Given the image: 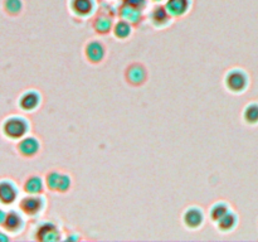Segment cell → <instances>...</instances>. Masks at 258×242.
<instances>
[{
    "label": "cell",
    "instance_id": "cell-8",
    "mask_svg": "<svg viewBox=\"0 0 258 242\" xmlns=\"http://www.w3.org/2000/svg\"><path fill=\"white\" fill-rule=\"evenodd\" d=\"M149 19H150L151 24H153L154 27L158 28V29H163V28L168 27V25L170 24L173 17L169 14V12L166 10L165 7L158 5V7H155L151 10Z\"/></svg>",
    "mask_w": 258,
    "mask_h": 242
},
{
    "label": "cell",
    "instance_id": "cell-17",
    "mask_svg": "<svg viewBox=\"0 0 258 242\" xmlns=\"http://www.w3.org/2000/svg\"><path fill=\"white\" fill-rule=\"evenodd\" d=\"M45 182L39 175H30L24 182V192L27 194H42Z\"/></svg>",
    "mask_w": 258,
    "mask_h": 242
},
{
    "label": "cell",
    "instance_id": "cell-15",
    "mask_svg": "<svg viewBox=\"0 0 258 242\" xmlns=\"http://www.w3.org/2000/svg\"><path fill=\"white\" fill-rule=\"evenodd\" d=\"M237 223H238V217L234 213L233 211H229L228 213L224 214L221 219L216 223L218 231H221L222 233H228V232H232L234 228H236Z\"/></svg>",
    "mask_w": 258,
    "mask_h": 242
},
{
    "label": "cell",
    "instance_id": "cell-19",
    "mask_svg": "<svg viewBox=\"0 0 258 242\" xmlns=\"http://www.w3.org/2000/svg\"><path fill=\"white\" fill-rule=\"evenodd\" d=\"M231 211V207L229 204L227 203L226 201H218L216 203H213L209 208V218L217 223L224 214H227L228 212Z\"/></svg>",
    "mask_w": 258,
    "mask_h": 242
},
{
    "label": "cell",
    "instance_id": "cell-14",
    "mask_svg": "<svg viewBox=\"0 0 258 242\" xmlns=\"http://www.w3.org/2000/svg\"><path fill=\"white\" fill-rule=\"evenodd\" d=\"M92 28L93 30L100 35L110 34V33L112 32L113 22L110 17L101 14V15H97V17L93 19Z\"/></svg>",
    "mask_w": 258,
    "mask_h": 242
},
{
    "label": "cell",
    "instance_id": "cell-21",
    "mask_svg": "<svg viewBox=\"0 0 258 242\" xmlns=\"http://www.w3.org/2000/svg\"><path fill=\"white\" fill-rule=\"evenodd\" d=\"M60 176H62V171H59V170L48 171L47 175H45V179H44L45 187H47L48 189H50V191L57 192L58 184H59V180H60Z\"/></svg>",
    "mask_w": 258,
    "mask_h": 242
},
{
    "label": "cell",
    "instance_id": "cell-10",
    "mask_svg": "<svg viewBox=\"0 0 258 242\" xmlns=\"http://www.w3.org/2000/svg\"><path fill=\"white\" fill-rule=\"evenodd\" d=\"M40 150V143L38 139L34 136H27V138H22V140L18 144V151L22 154L25 158H32V156L37 155Z\"/></svg>",
    "mask_w": 258,
    "mask_h": 242
},
{
    "label": "cell",
    "instance_id": "cell-4",
    "mask_svg": "<svg viewBox=\"0 0 258 242\" xmlns=\"http://www.w3.org/2000/svg\"><path fill=\"white\" fill-rule=\"evenodd\" d=\"M181 221H183L184 226L189 229H198L206 222V213H204L203 208L198 206H190L184 211L183 216H181Z\"/></svg>",
    "mask_w": 258,
    "mask_h": 242
},
{
    "label": "cell",
    "instance_id": "cell-5",
    "mask_svg": "<svg viewBox=\"0 0 258 242\" xmlns=\"http://www.w3.org/2000/svg\"><path fill=\"white\" fill-rule=\"evenodd\" d=\"M34 237L38 241L43 242H54L62 239L59 227L53 222H43V223L38 224L34 232Z\"/></svg>",
    "mask_w": 258,
    "mask_h": 242
},
{
    "label": "cell",
    "instance_id": "cell-22",
    "mask_svg": "<svg viewBox=\"0 0 258 242\" xmlns=\"http://www.w3.org/2000/svg\"><path fill=\"white\" fill-rule=\"evenodd\" d=\"M243 118L247 124L258 123V103H249L243 110Z\"/></svg>",
    "mask_w": 258,
    "mask_h": 242
},
{
    "label": "cell",
    "instance_id": "cell-9",
    "mask_svg": "<svg viewBox=\"0 0 258 242\" xmlns=\"http://www.w3.org/2000/svg\"><path fill=\"white\" fill-rule=\"evenodd\" d=\"M70 8L80 18L91 17L95 12V0H70Z\"/></svg>",
    "mask_w": 258,
    "mask_h": 242
},
{
    "label": "cell",
    "instance_id": "cell-18",
    "mask_svg": "<svg viewBox=\"0 0 258 242\" xmlns=\"http://www.w3.org/2000/svg\"><path fill=\"white\" fill-rule=\"evenodd\" d=\"M112 34L113 37L117 38L120 40H125L133 34V24L128 23L127 20L125 19H121L118 20L117 23L113 24L112 28Z\"/></svg>",
    "mask_w": 258,
    "mask_h": 242
},
{
    "label": "cell",
    "instance_id": "cell-20",
    "mask_svg": "<svg viewBox=\"0 0 258 242\" xmlns=\"http://www.w3.org/2000/svg\"><path fill=\"white\" fill-rule=\"evenodd\" d=\"M141 12H143V10L136 9V8L125 4V7L121 9V17H122V19L127 20L128 23H131L133 25L139 24L141 18H143V13Z\"/></svg>",
    "mask_w": 258,
    "mask_h": 242
},
{
    "label": "cell",
    "instance_id": "cell-13",
    "mask_svg": "<svg viewBox=\"0 0 258 242\" xmlns=\"http://www.w3.org/2000/svg\"><path fill=\"white\" fill-rule=\"evenodd\" d=\"M18 191L14 184L9 180L0 182V202L3 204H10L17 199Z\"/></svg>",
    "mask_w": 258,
    "mask_h": 242
},
{
    "label": "cell",
    "instance_id": "cell-6",
    "mask_svg": "<svg viewBox=\"0 0 258 242\" xmlns=\"http://www.w3.org/2000/svg\"><path fill=\"white\" fill-rule=\"evenodd\" d=\"M85 55L87 60L92 65H98L106 57V47L100 40H90L85 45Z\"/></svg>",
    "mask_w": 258,
    "mask_h": 242
},
{
    "label": "cell",
    "instance_id": "cell-12",
    "mask_svg": "<svg viewBox=\"0 0 258 242\" xmlns=\"http://www.w3.org/2000/svg\"><path fill=\"white\" fill-rule=\"evenodd\" d=\"M166 10L173 18L184 17L189 12L190 2L189 0H168L165 4Z\"/></svg>",
    "mask_w": 258,
    "mask_h": 242
},
{
    "label": "cell",
    "instance_id": "cell-16",
    "mask_svg": "<svg viewBox=\"0 0 258 242\" xmlns=\"http://www.w3.org/2000/svg\"><path fill=\"white\" fill-rule=\"evenodd\" d=\"M5 231L18 232L23 227V218L18 212L10 211L5 214L4 222L2 224Z\"/></svg>",
    "mask_w": 258,
    "mask_h": 242
},
{
    "label": "cell",
    "instance_id": "cell-11",
    "mask_svg": "<svg viewBox=\"0 0 258 242\" xmlns=\"http://www.w3.org/2000/svg\"><path fill=\"white\" fill-rule=\"evenodd\" d=\"M40 101H42L40 93L34 90H30L23 93L19 100V106L24 111H34L40 105Z\"/></svg>",
    "mask_w": 258,
    "mask_h": 242
},
{
    "label": "cell",
    "instance_id": "cell-2",
    "mask_svg": "<svg viewBox=\"0 0 258 242\" xmlns=\"http://www.w3.org/2000/svg\"><path fill=\"white\" fill-rule=\"evenodd\" d=\"M3 130H4V134L8 138L13 139V140H18V139L24 138L25 134L28 133L29 124L23 117H10L4 123Z\"/></svg>",
    "mask_w": 258,
    "mask_h": 242
},
{
    "label": "cell",
    "instance_id": "cell-24",
    "mask_svg": "<svg viewBox=\"0 0 258 242\" xmlns=\"http://www.w3.org/2000/svg\"><path fill=\"white\" fill-rule=\"evenodd\" d=\"M4 7L9 14L17 15L22 10V2L20 0H5Z\"/></svg>",
    "mask_w": 258,
    "mask_h": 242
},
{
    "label": "cell",
    "instance_id": "cell-26",
    "mask_svg": "<svg viewBox=\"0 0 258 242\" xmlns=\"http://www.w3.org/2000/svg\"><path fill=\"white\" fill-rule=\"evenodd\" d=\"M5 214H7V213H4V212H3L2 209H0V224H3V222H4Z\"/></svg>",
    "mask_w": 258,
    "mask_h": 242
},
{
    "label": "cell",
    "instance_id": "cell-25",
    "mask_svg": "<svg viewBox=\"0 0 258 242\" xmlns=\"http://www.w3.org/2000/svg\"><path fill=\"white\" fill-rule=\"evenodd\" d=\"M125 4L136 8V9L143 10L146 5V0H125Z\"/></svg>",
    "mask_w": 258,
    "mask_h": 242
},
{
    "label": "cell",
    "instance_id": "cell-3",
    "mask_svg": "<svg viewBox=\"0 0 258 242\" xmlns=\"http://www.w3.org/2000/svg\"><path fill=\"white\" fill-rule=\"evenodd\" d=\"M45 207V198L42 194H28L19 202V208L27 216H38Z\"/></svg>",
    "mask_w": 258,
    "mask_h": 242
},
{
    "label": "cell",
    "instance_id": "cell-7",
    "mask_svg": "<svg viewBox=\"0 0 258 242\" xmlns=\"http://www.w3.org/2000/svg\"><path fill=\"white\" fill-rule=\"evenodd\" d=\"M125 77L130 85L141 86L148 78V72L141 63H133L126 68Z\"/></svg>",
    "mask_w": 258,
    "mask_h": 242
},
{
    "label": "cell",
    "instance_id": "cell-27",
    "mask_svg": "<svg viewBox=\"0 0 258 242\" xmlns=\"http://www.w3.org/2000/svg\"><path fill=\"white\" fill-rule=\"evenodd\" d=\"M0 241H8V237L4 233H2V232H0Z\"/></svg>",
    "mask_w": 258,
    "mask_h": 242
},
{
    "label": "cell",
    "instance_id": "cell-23",
    "mask_svg": "<svg viewBox=\"0 0 258 242\" xmlns=\"http://www.w3.org/2000/svg\"><path fill=\"white\" fill-rule=\"evenodd\" d=\"M71 187H72V178H71L68 174L62 173L59 184H58L57 192L58 193H67V192L71 189Z\"/></svg>",
    "mask_w": 258,
    "mask_h": 242
},
{
    "label": "cell",
    "instance_id": "cell-1",
    "mask_svg": "<svg viewBox=\"0 0 258 242\" xmlns=\"http://www.w3.org/2000/svg\"><path fill=\"white\" fill-rule=\"evenodd\" d=\"M248 85V77L246 72L239 68H232L224 76V86L233 93L243 92Z\"/></svg>",
    "mask_w": 258,
    "mask_h": 242
}]
</instances>
